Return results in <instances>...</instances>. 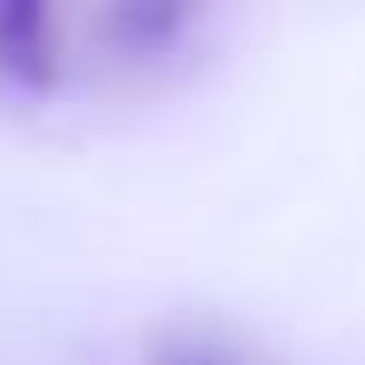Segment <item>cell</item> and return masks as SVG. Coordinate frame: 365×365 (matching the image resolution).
<instances>
[{
	"mask_svg": "<svg viewBox=\"0 0 365 365\" xmlns=\"http://www.w3.org/2000/svg\"><path fill=\"white\" fill-rule=\"evenodd\" d=\"M199 32H205V6H186V0H128V6H96L83 19L96 64L122 77H154L180 64L199 45Z\"/></svg>",
	"mask_w": 365,
	"mask_h": 365,
	"instance_id": "cell-1",
	"label": "cell"
},
{
	"mask_svg": "<svg viewBox=\"0 0 365 365\" xmlns=\"http://www.w3.org/2000/svg\"><path fill=\"white\" fill-rule=\"evenodd\" d=\"M77 58V26L45 0H0V96L45 103L64 90Z\"/></svg>",
	"mask_w": 365,
	"mask_h": 365,
	"instance_id": "cell-2",
	"label": "cell"
},
{
	"mask_svg": "<svg viewBox=\"0 0 365 365\" xmlns=\"http://www.w3.org/2000/svg\"><path fill=\"white\" fill-rule=\"evenodd\" d=\"M141 365H263V359L250 346H237L231 334H218V327H160L148 340Z\"/></svg>",
	"mask_w": 365,
	"mask_h": 365,
	"instance_id": "cell-3",
	"label": "cell"
}]
</instances>
